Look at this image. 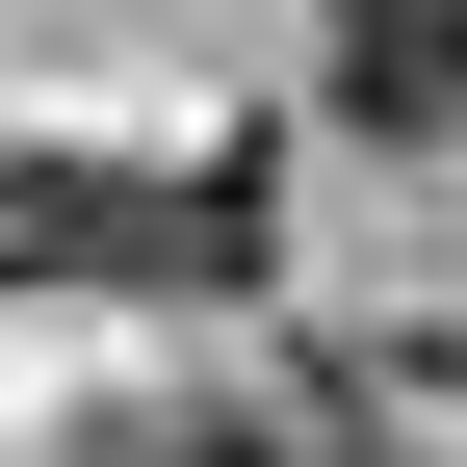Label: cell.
<instances>
[{"instance_id": "1", "label": "cell", "mask_w": 467, "mask_h": 467, "mask_svg": "<svg viewBox=\"0 0 467 467\" xmlns=\"http://www.w3.org/2000/svg\"><path fill=\"white\" fill-rule=\"evenodd\" d=\"M78 467H389L364 416H234V389H156V416H104Z\"/></svg>"}]
</instances>
